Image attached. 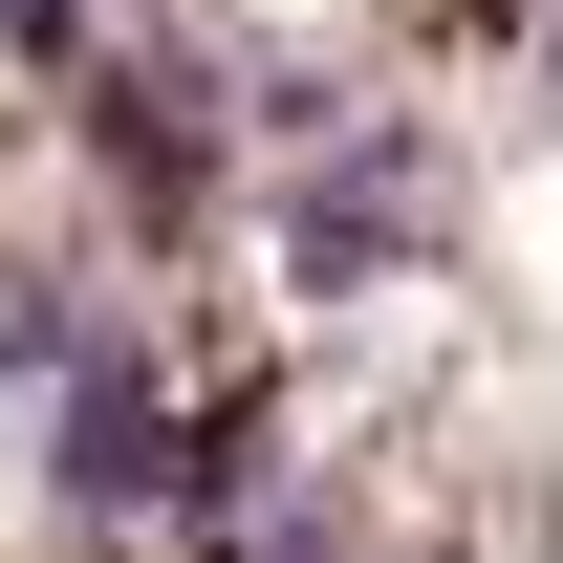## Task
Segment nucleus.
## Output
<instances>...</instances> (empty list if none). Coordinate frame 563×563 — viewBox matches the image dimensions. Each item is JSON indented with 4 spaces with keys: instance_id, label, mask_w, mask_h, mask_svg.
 Here are the masks:
<instances>
[{
    "instance_id": "nucleus-2",
    "label": "nucleus",
    "mask_w": 563,
    "mask_h": 563,
    "mask_svg": "<svg viewBox=\"0 0 563 563\" xmlns=\"http://www.w3.org/2000/svg\"><path fill=\"white\" fill-rule=\"evenodd\" d=\"M44 498H66L87 542H131V520H196V412H174L152 325H109V347L44 390Z\"/></svg>"
},
{
    "instance_id": "nucleus-1",
    "label": "nucleus",
    "mask_w": 563,
    "mask_h": 563,
    "mask_svg": "<svg viewBox=\"0 0 563 563\" xmlns=\"http://www.w3.org/2000/svg\"><path fill=\"white\" fill-rule=\"evenodd\" d=\"M433 239H455V152L433 131H303V174H282V282L303 303H368V282H412Z\"/></svg>"
},
{
    "instance_id": "nucleus-3",
    "label": "nucleus",
    "mask_w": 563,
    "mask_h": 563,
    "mask_svg": "<svg viewBox=\"0 0 563 563\" xmlns=\"http://www.w3.org/2000/svg\"><path fill=\"white\" fill-rule=\"evenodd\" d=\"M0 44L66 87V66H109V44H131V0H0Z\"/></svg>"
}]
</instances>
